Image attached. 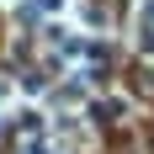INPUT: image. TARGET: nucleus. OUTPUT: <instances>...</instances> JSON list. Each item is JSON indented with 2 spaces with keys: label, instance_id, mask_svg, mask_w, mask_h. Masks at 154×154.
I'll list each match as a JSON object with an SVG mask.
<instances>
[{
  "label": "nucleus",
  "instance_id": "nucleus-1",
  "mask_svg": "<svg viewBox=\"0 0 154 154\" xmlns=\"http://www.w3.org/2000/svg\"><path fill=\"white\" fill-rule=\"evenodd\" d=\"M133 21H138V48L154 53V0H138L133 5Z\"/></svg>",
  "mask_w": 154,
  "mask_h": 154
},
{
  "label": "nucleus",
  "instance_id": "nucleus-3",
  "mask_svg": "<svg viewBox=\"0 0 154 154\" xmlns=\"http://www.w3.org/2000/svg\"><path fill=\"white\" fill-rule=\"evenodd\" d=\"M27 154H53V149H48L43 138H27Z\"/></svg>",
  "mask_w": 154,
  "mask_h": 154
},
{
  "label": "nucleus",
  "instance_id": "nucleus-2",
  "mask_svg": "<svg viewBox=\"0 0 154 154\" xmlns=\"http://www.w3.org/2000/svg\"><path fill=\"white\" fill-rule=\"evenodd\" d=\"M32 11H37V16H59L64 0H32Z\"/></svg>",
  "mask_w": 154,
  "mask_h": 154
}]
</instances>
